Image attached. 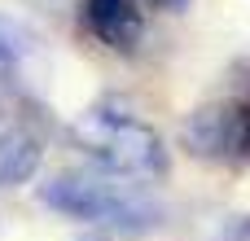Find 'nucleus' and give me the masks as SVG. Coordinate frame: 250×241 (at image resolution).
<instances>
[{
  "label": "nucleus",
  "instance_id": "obj_9",
  "mask_svg": "<svg viewBox=\"0 0 250 241\" xmlns=\"http://www.w3.org/2000/svg\"><path fill=\"white\" fill-rule=\"evenodd\" d=\"M88 241H105V237H88Z\"/></svg>",
  "mask_w": 250,
  "mask_h": 241
},
{
  "label": "nucleus",
  "instance_id": "obj_3",
  "mask_svg": "<svg viewBox=\"0 0 250 241\" xmlns=\"http://www.w3.org/2000/svg\"><path fill=\"white\" fill-rule=\"evenodd\" d=\"M185 145L202 158H224V162L250 158V101L198 110L185 123Z\"/></svg>",
  "mask_w": 250,
  "mask_h": 241
},
{
  "label": "nucleus",
  "instance_id": "obj_6",
  "mask_svg": "<svg viewBox=\"0 0 250 241\" xmlns=\"http://www.w3.org/2000/svg\"><path fill=\"white\" fill-rule=\"evenodd\" d=\"M26 53H31V31L0 13V70H4V66H18Z\"/></svg>",
  "mask_w": 250,
  "mask_h": 241
},
{
  "label": "nucleus",
  "instance_id": "obj_8",
  "mask_svg": "<svg viewBox=\"0 0 250 241\" xmlns=\"http://www.w3.org/2000/svg\"><path fill=\"white\" fill-rule=\"evenodd\" d=\"M242 88H246V101H250V61L242 66Z\"/></svg>",
  "mask_w": 250,
  "mask_h": 241
},
{
  "label": "nucleus",
  "instance_id": "obj_2",
  "mask_svg": "<svg viewBox=\"0 0 250 241\" xmlns=\"http://www.w3.org/2000/svg\"><path fill=\"white\" fill-rule=\"evenodd\" d=\"M75 141L105 171H114L123 180H154V176L167 171V149H163L158 132L149 123H141L136 114L119 110V105L88 110L75 123Z\"/></svg>",
  "mask_w": 250,
  "mask_h": 241
},
{
  "label": "nucleus",
  "instance_id": "obj_5",
  "mask_svg": "<svg viewBox=\"0 0 250 241\" xmlns=\"http://www.w3.org/2000/svg\"><path fill=\"white\" fill-rule=\"evenodd\" d=\"M40 141L26 132V127H9L0 132V189H18L35 176L40 167Z\"/></svg>",
  "mask_w": 250,
  "mask_h": 241
},
{
  "label": "nucleus",
  "instance_id": "obj_1",
  "mask_svg": "<svg viewBox=\"0 0 250 241\" xmlns=\"http://www.w3.org/2000/svg\"><path fill=\"white\" fill-rule=\"evenodd\" d=\"M44 206L70 215V220H92V224H105V228H119L127 237L136 233H149L163 211L132 184H114L105 176H92V171H66V176H53L44 189H40Z\"/></svg>",
  "mask_w": 250,
  "mask_h": 241
},
{
  "label": "nucleus",
  "instance_id": "obj_4",
  "mask_svg": "<svg viewBox=\"0 0 250 241\" xmlns=\"http://www.w3.org/2000/svg\"><path fill=\"white\" fill-rule=\"evenodd\" d=\"M83 18H88L92 35L101 44H110L114 53H132L145 35V18H141L136 0H88Z\"/></svg>",
  "mask_w": 250,
  "mask_h": 241
},
{
  "label": "nucleus",
  "instance_id": "obj_7",
  "mask_svg": "<svg viewBox=\"0 0 250 241\" xmlns=\"http://www.w3.org/2000/svg\"><path fill=\"white\" fill-rule=\"evenodd\" d=\"M154 4H158V9H185L189 0H154Z\"/></svg>",
  "mask_w": 250,
  "mask_h": 241
}]
</instances>
